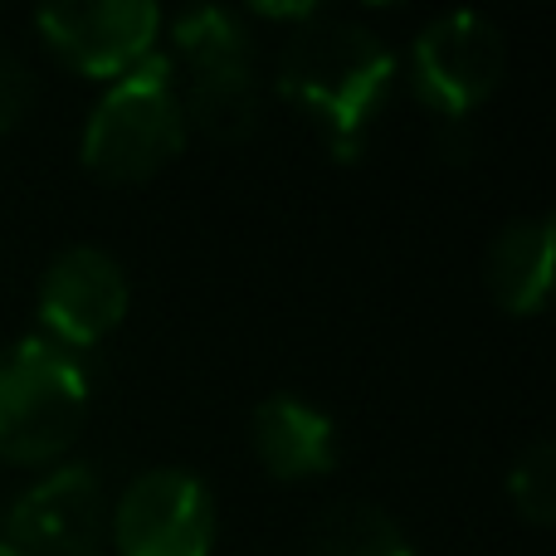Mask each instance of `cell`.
Returning a JSON list of instances; mask_svg holds the SVG:
<instances>
[{
	"label": "cell",
	"mask_w": 556,
	"mask_h": 556,
	"mask_svg": "<svg viewBox=\"0 0 556 556\" xmlns=\"http://www.w3.org/2000/svg\"><path fill=\"white\" fill-rule=\"evenodd\" d=\"M556 225L552 220H513L489 244L483 283L508 317H538L552 298Z\"/></svg>",
	"instance_id": "8fae6325"
},
{
	"label": "cell",
	"mask_w": 556,
	"mask_h": 556,
	"mask_svg": "<svg viewBox=\"0 0 556 556\" xmlns=\"http://www.w3.org/2000/svg\"><path fill=\"white\" fill-rule=\"evenodd\" d=\"M29 108H35V74L20 54L0 49V137L15 132L29 117Z\"/></svg>",
	"instance_id": "5bb4252c"
},
{
	"label": "cell",
	"mask_w": 556,
	"mask_h": 556,
	"mask_svg": "<svg viewBox=\"0 0 556 556\" xmlns=\"http://www.w3.org/2000/svg\"><path fill=\"white\" fill-rule=\"evenodd\" d=\"M35 25L74 74L113 84L142 59H152L162 10L152 0H74V5L39 10Z\"/></svg>",
	"instance_id": "ba28073f"
},
{
	"label": "cell",
	"mask_w": 556,
	"mask_h": 556,
	"mask_svg": "<svg viewBox=\"0 0 556 556\" xmlns=\"http://www.w3.org/2000/svg\"><path fill=\"white\" fill-rule=\"evenodd\" d=\"M108 542L117 556H211L215 498L186 469H147L108 508Z\"/></svg>",
	"instance_id": "8992f818"
},
{
	"label": "cell",
	"mask_w": 556,
	"mask_h": 556,
	"mask_svg": "<svg viewBox=\"0 0 556 556\" xmlns=\"http://www.w3.org/2000/svg\"><path fill=\"white\" fill-rule=\"evenodd\" d=\"M186 137L191 132H186L181 93H176V68L172 59L152 54L108 84V93L88 113L78 156L98 181L137 186L172 166Z\"/></svg>",
	"instance_id": "3957f363"
},
{
	"label": "cell",
	"mask_w": 556,
	"mask_h": 556,
	"mask_svg": "<svg viewBox=\"0 0 556 556\" xmlns=\"http://www.w3.org/2000/svg\"><path fill=\"white\" fill-rule=\"evenodd\" d=\"M508 498L522 522L552 528L556 522V444L532 440L508 469Z\"/></svg>",
	"instance_id": "4fadbf2b"
},
{
	"label": "cell",
	"mask_w": 556,
	"mask_h": 556,
	"mask_svg": "<svg viewBox=\"0 0 556 556\" xmlns=\"http://www.w3.org/2000/svg\"><path fill=\"white\" fill-rule=\"evenodd\" d=\"M88 371L74 352L25 337L0 346V459L54 464L88 420Z\"/></svg>",
	"instance_id": "277c9868"
},
{
	"label": "cell",
	"mask_w": 556,
	"mask_h": 556,
	"mask_svg": "<svg viewBox=\"0 0 556 556\" xmlns=\"http://www.w3.org/2000/svg\"><path fill=\"white\" fill-rule=\"evenodd\" d=\"M395 84V54L366 25L313 10L298 20L278 54V93L327 137L342 162L366 142V127L386 108Z\"/></svg>",
	"instance_id": "6da1fadb"
},
{
	"label": "cell",
	"mask_w": 556,
	"mask_h": 556,
	"mask_svg": "<svg viewBox=\"0 0 556 556\" xmlns=\"http://www.w3.org/2000/svg\"><path fill=\"white\" fill-rule=\"evenodd\" d=\"M250 444H254V459L264 464V473L283 479V483L323 479L337 464L332 415L317 410L303 395H288V391L260 401V410H254V420H250Z\"/></svg>",
	"instance_id": "30bf717a"
},
{
	"label": "cell",
	"mask_w": 556,
	"mask_h": 556,
	"mask_svg": "<svg viewBox=\"0 0 556 556\" xmlns=\"http://www.w3.org/2000/svg\"><path fill=\"white\" fill-rule=\"evenodd\" d=\"M108 493L88 464H59L5 513V542L29 556H98L108 542Z\"/></svg>",
	"instance_id": "52a82bcc"
},
{
	"label": "cell",
	"mask_w": 556,
	"mask_h": 556,
	"mask_svg": "<svg viewBox=\"0 0 556 556\" xmlns=\"http://www.w3.org/2000/svg\"><path fill=\"white\" fill-rule=\"evenodd\" d=\"M313 556H415L405 532L376 503H337L317 518Z\"/></svg>",
	"instance_id": "7c38bea8"
},
{
	"label": "cell",
	"mask_w": 556,
	"mask_h": 556,
	"mask_svg": "<svg viewBox=\"0 0 556 556\" xmlns=\"http://www.w3.org/2000/svg\"><path fill=\"white\" fill-rule=\"evenodd\" d=\"M0 556H29V552H20V547H10V542H0Z\"/></svg>",
	"instance_id": "9a60e30c"
},
{
	"label": "cell",
	"mask_w": 556,
	"mask_h": 556,
	"mask_svg": "<svg viewBox=\"0 0 556 556\" xmlns=\"http://www.w3.org/2000/svg\"><path fill=\"white\" fill-rule=\"evenodd\" d=\"M508 68V39L479 10H450V15L430 20L410 45V84L430 113L469 117L493 98Z\"/></svg>",
	"instance_id": "5b68a950"
},
{
	"label": "cell",
	"mask_w": 556,
	"mask_h": 556,
	"mask_svg": "<svg viewBox=\"0 0 556 556\" xmlns=\"http://www.w3.org/2000/svg\"><path fill=\"white\" fill-rule=\"evenodd\" d=\"M172 68L186 113V132H201L211 142H244L260 127V74H254L250 29L235 10L195 5L172 20Z\"/></svg>",
	"instance_id": "7a4b0ae2"
},
{
	"label": "cell",
	"mask_w": 556,
	"mask_h": 556,
	"mask_svg": "<svg viewBox=\"0 0 556 556\" xmlns=\"http://www.w3.org/2000/svg\"><path fill=\"white\" fill-rule=\"evenodd\" d=\"M127 303H132V283H127L123 264L108 250H93V244L64 250L39 278L45 342L64 346L74 356L113 337L127 317Z\"/></svg>",
	"instance_id": "9c48e42d"
}]
</instances>
